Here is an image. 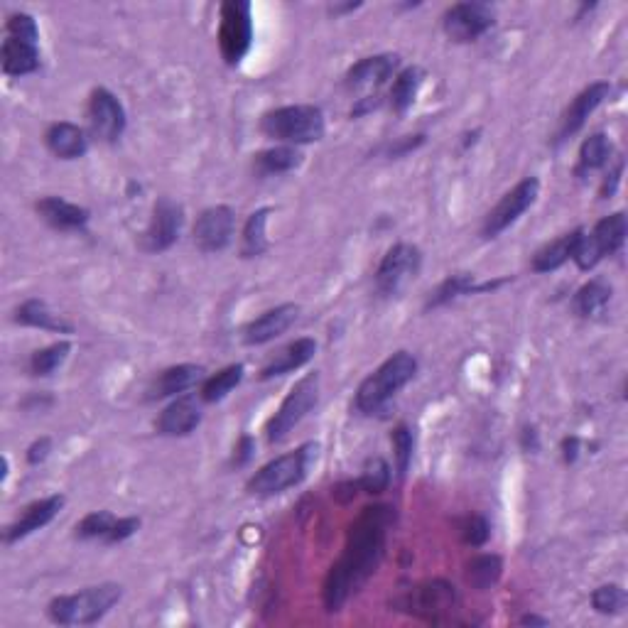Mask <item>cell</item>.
<instances>
[{"label": "cell", "mask_w": 628, "mask_h": 628, "mask_svg": "<svg viewBox=\"0 0 628 628\" xmlns=\"http://www.w3.org/2000/svg\"><path fill=\"white\" fill-rule=\"evenodd\" d=\"M395 523L393 506H368L361 516L351 523L346 535L344 552L337 565L329 570L324 582V606L327 611H339L351 594L376 575L383 555H386L388 530Z\"/></svg>", "instance_id": "6da1fadb"}, {"label": "cell", "mask_w": 628, "mask_h": 628, "mask_svg": "<svg viewBox=\"0 0 628 628\" xmlns=\"http://www.w3.org/2000/svg\"><path fill=\"white\" fill-rule=\"evenodd\" d=\"M418 373V359L408 351H398L383 361L371 376L366 378L356 393V408L364 415H378L395 398L400 388L408 386Z\"/></svg>", "instance_id": "7a4b0ae2"}, {"label": "cell", "mask_w": 628, "mask_h": 628, "mask_svg": "<svg viewBox=\"0 0 628 628\" xmlns=\"http://www.w3.org/2000/svg\"><path fill=\"white\" fill-rule=\"evenodd\" d=\"M123 597L121 584H96L69 597H57L50 604V619L59 626H91L101 621Z\"/></svg>", "instance_id": "3957f363"}, {"label": "cell", "mask_w": 628, "mask_h": 628, "mask_svg": "<svg viewBox=\"0 0 628 628\" xmlns=\"http://www.w3.org/2000/svg\"><path fill=\"white\" fill-rule=\"evenodd\" d=\"M261 128L285 145L317 143L324 138V113L317 106H283L265 113Z\"/></svg>", "instance_id": "277c9868"}, {"label": "cell", "mask_w": 628, "mask_h": 628, "mask_svg": "<svg viewBox=\"0 0 628 628\" xmlns=\"http://www.w3.org/2000/svg\"><path fill=\"white\" fill-rule=\"evenodd\" d=\"M314 454H317V445L310 442V445H302L297 452L283 454V457L273 459V462H268L251 476L248 491L256 496H275L292 489V486L302 484Z\"/></svg>", "instance_id": "5b68a950"}, {"label": "cell", "mask_w": 628, "mask_h": 628, "mask_svg": "<svg viewBox=\"0 0 628 628\" xmlns=\"http://www.w3.org/2000/svg\"><path fill=\"white\" fill-rule=\"evenodd\" d=\"M628 236V219L624 211L604 216L592 231H582L575 248L572 261L579 265V270H592L604 261L606 256H616L624 248Z\"/></svg>", "instance_id": "8992f818"}, {"label": "cell", "mask_w": 628, "mask_h": 628, "mask_svg": "<svg viewBox=\"0 0 628 628\" xmlns=\"http://www.w3.org/2000/svg\"><path fill=\"white\" fill-rule=\"evenodd\" d=\"M319 400V373H307L305 378L292 386L288 398L280 403L278 413L268 420V442L270 445H278V442L288 440V435L300 425L307 415L312 413V408Z\"/></svg>", "instance_id": "52a82bcc"}, {"label": "cell", "mask_w": 628, "mask_h": 628, "mask_svg": "<svg viewBox=\"0 0 628 628\" xmlns=\"http://www.w3.org/2000/svg\"><path fill=\"white\" fill-rule=\"evenodd\" d=\"M253 40L251 23V3L246 0H229L221 8V27H219V45L226 64L236 67L248 50Z\"/></svg>", "instance_id": "ba28073f"}, {"label": "cell", "mask_w": 628, "mask_h": 628, "mask_svg": "<svg viewBox=\"0 0 628 628\" xmlns=\"http://www.w3.org/2000/svg\"><path fill=\"white\" fill-rule=\"evenodd\" d=\"M422 256L410 243H398L386 253L376 273V288L381 295H400L420 273Z\"/></svg>", "instance_id": "9c48e42d"}, {"label": "cell", "mask_w": 628, "mask_h": 628, "mask_svg": "<svg viewBox=\"0 0 628 628\" xmlns=\"http://www.w3.org/2000/svg\"><path fill=\"white\" fill-rule=\"evenodd\" d=\"M457 604H459L457 589L449 582H445V579L422 582L398 602V606H403L410 614L425 621H442V616H447L449 611L457 609Z\"/></svg>", "instance_id": "30bf717a"}, {"label": "cell", "mask_w": 628, "mask_h": 628, "mask_svg": "<svg viewBox=\"0 0 628 628\" xmlns=\"http://www.w3.org/2000/svg\"><path fill=\"white\" fill-rule=\"evenodd\" d=\"M538 194H540V182L535 180V177H525V180L518 182L511 192L503 194L501 202H498L496 207L486 214L484 229H481L484 238H496L498 234H503L508 226L516 224L525 211L533 207Z\"/></svg>", "instance_id": "8fae6325"}, {"label": "cell", "mask_w": 628, "mask_h": 628, "mask_svg": "<svg viewBox=\"0 0 628 628\" xmlns=\"http://www.w3.org/2000/svg\"><path fill=\"white\" fill-rule=\"evenodd\" d=\"M496 23V10L489 3H457L447 10L442 25L449 40L454 42H476L484 32H489Z\"/></svg>", "instance_id": "7c38bea8"}, {"label": "cell", "mask_w": 628, "mask_h": 628, "mask_svg": "<svg viewBox=\"0 0 628 628\" xmlns=\"http://www.w3.org/2000/svg\"><path fill=\"white\" fill-rule=\"evenodd\" d=\"M184 226V209L172 199L162 197L155 204L153 219H150L148 231L143 236L145 251L150 253H162L167 248H172L177 243V238L182 234Z\"/></svg>", "instance_id": "4fadbf2b"}, {"label": "cell", "mask_w": 628, "mask_h": 628, "mask_svg": "<svg viewBox=\"0 0 628 628\" xmlns=\"http://www.w3.org/2000/svg\"><path fill=\"white\" fill-rule=\"evenodd\" d=\"M91 133L106 143H116L126 131V108L108 89H96L89 101Z\"/></svg>", "instance_id": "5bb4252c"}, {"label": "cell", "mask_w": 628, "mask_h": 628, "mask_svg": "<svg viewBox=\"0 0 628 628\" xmlns=\"http://www.w3.org/2000/svg\"><path fill=\"white\" fill-rule=\"evenodd\" d=\"M236 216L229 207H211L199 214L197 224H194V243L202 248L204 253L224 251L234 238Z\"/></svg>", "instance_id": "9a60e30c"}, {"label": "cell", "mask_w": 628, "mask_h": 628, "mask_svg": "<svg viewBox=\"0 0 628 628\" xmlns=\"http://www.w3.org/2000/svg\"><path fill=\"white\" fill-rule=\"evenodd\" d=\"M199 422H202V400L194 395H182L162 410L155 427L165 437H187L197 430Z\"/></svg>", "instance_id": "2e32d148"}, {"label": "cell", "mask_w": 628, "mask_h": 628, "mask_svg": "<svg viewBox=\"0 0 628 628\" xmlns=\"http://www.w3.org/2000/svg\"><path fill=\"white\" fill-rule=\"evenodd\" d=\"M609 94H611L609 81H594V84H589L587 89L579 91V94L575 96V101L567 106L565 118H562L560 140L572 138V135L582 131L584 123H587V118L592 116V113L597 111V108L602 106L606 99H609Z\"/></svg>", "instance_id": "e0dca14e"}, {"label": "cell", "mask_w": 628, "mask_h": 628, "mask_svg": "<svg viewBox=\"0 0 628 628\" xmlns=\"http://www.w3.org/2000/svg\"><path fill=\"white\" fill-rule=\"evenodd\" d=\"M300 317V307L297 305H280L273 310L263 312L261 317L253 319L246 329H243V341L248 346H261L268 341L278 339L280 334H285L292 324Z\"/></svg>", "instance_id": "ac0fdd59"}, {"label": "cell", "mask_w": 628, "mask_h": 628, "mask_svg": "<svg viewBox=\"0 0 628 628\" xmlns=\"http://www.w3.org/2000/svg\"><path fill=\"white\" fill-rule=\"evenodd\" d=\"M62 506H64V496H50V498H42V501L30 503V506L25 508L23 516H20L18 521L8 528V533H5V543L8 545L18 543V540L27 538V535H32L35 530H42L45 525H50L54 518L59 516Z\"/></svg>", "instance_id": "d6986e66"}, {"label": "cell", "mask_w": 628, "mask_h": 628, "mask_svg": "<svg viewBox=\"0 0 628 628\" xmlns=\"http://www.w3.org/2000/svg\"><path fill=\"white\" fill-rule=\"evenodd\" d=\"M395 69H398V57H395V54L366 57L349 69V74H346V86L354 91L378 89V86H383L393 77Z\"/></svg>", "instance_id": "ffe728a7"}, {"label": "cell", "mask_w": 628, "mask_h": 628, "mask_svg": "<svg viewBox=\"0 0 628 628\" xmlns=\"http://www.w3.org/2000/svg\"><path fill=\"white\" fill-rule=\"evenodd\" d=\"M35 209H37V214L47 221V224L59 231H81L91 219L89 209L67 202V199H62V197L40 199Z\"/></svg>", "instance_id": "44dd1931"}, {"label": "cell", "mask_w": 628, "mask_h": 628, "mask_svg": "<svg viewBox=\"0 0 628 628\" xmlns=\"http://www.w3.org/2000/svg\"><path fill=\"white\" fill-rule=\"evenodd\" d=\"M204 378V368L194 366V364H182V366H172L165 368L160 376L155 378L148 386V400H160V398H170V395H180L184 391H189L192 386H197Z\"/></svg>", "instance_id": "7402d4cb"}, {"label": "cell", "mask_w": 628, "mask_h": 628, "mask_svg": "<svg viewBox=\"0 0 628 628\" xmlns=\"http://www.w3.org/2000/svg\"><path fill=\"white\" fill-rule=\"evenodd\" d=\"M314 351H317V341L314 339L310 337L295 339L292 344L285 346V349H280L278 354H275L273 359L263 366L261 378L263 381H268V378L285 376V373L297 371V368H302L307 361L314 359Z\"/></svg>", "instance_id": "603a6c76"}, {"label": "cell", "mask_w": 628, "mask_h": 628, "mask_svg": "<svg viewBox=\"0 0 628 628\" xmlns=\"http://www.w3.org/2000/svg\"><path fill=\"white\" fill-rule=\"evenodd\" d=\"M47 148L52 150V155H57L59 160H79L89 150V138L74 123H54L50 131L45 135Z\"/></svg>", "instance_id": "cb8c5ba5"}, {"label": "cell", "mask_w": 628, "mask_h": 628, "mask_svg": "<svg viewBox=\"0 0 628 628\" xmlns=\"http://www.w3.org/2000/svg\"><path fill=\"white\" fill-rule=\"evenodd\" d=\"M0 62H3V72L8 77H25L40 67V50L32 42L8 35V40L3 42V52H0Z\"/></svg>", "instance_id": "d4e9b609"}, {"label": "cell", "mask_w": 628, "mask_h": 628, "mask_svg": "<svg viewBox=\"0 0 628 628\" xmlns=\"http://www.w3.org/2000/svg\"><path fill=\"white\" fill-rule=\"evenodd\" d=\"M498 285H503V280H496V283H481L476 285V278L469 273H459V275H449L447 280H442L440 285H437L435 292L430 295V300H427V310H435V307H442V305H449L452 300H457V297L462 295H476V292H486V290H496Z\"/></svg>", "instance_id": "484cf974"}, {"label": "cell", "mask_w": 628, "mask_h": 628, "mask_svg": "<svg viewBox=\"0 0 628 628\" xmlns=\"http://www.w3.org/2000/svg\"><path fill=\"white\" fill-rule=\"evenodd\" d=\"M584 229H575L570 234L555 238V241L548 243V246L540 248L533 256V270L535 273H552V270L562 268L567 261H572L575 256V248L579 243V236H582Z\"/></svg>", "instance_id": "4316f807"}, {"label": "cell", "mask_w": 628, "mask_h": 628, "mask_svg": "<svg viewBox=\"0 0 628 628\" xmlns=\"http://www.w3.org/2000/svg\"><path fill=\"white\" fill-rule=\"evenodd\" d=\"M15 319H18L20 324H25V327L47 329V332H64V334L74 332L72 324L64 322L59 314H54L50 310V305H47L45 300H37V297L23 302V305L18 307V312H15Z\"/></svg>", "instance_id": "83f0119b"}, {"label": "cell", "mask_w": 628, "mask_h": 628, "mask_svg": "<svg viewBox=\"0 0 628 628\" xmlns=\"http://www.w3.org/2000/svg\"><path fill=\"white\" fill-rule=\"evenodd\" d=\"M302 165V153L295 145H278V148L263 150L253 157V170L261 177L285 175V172L297 170Z\"/></svg>", "instance_id": "f1b7e54d"}, {"label": "cell", "mask_w": 628, "mask_h": 628, "mask_svg": "<svg viewBox=\"0 0 628 628\" xmlns=\"http://www.w3.org/2000/svg\"><path fill=\"white\" fill-rule=\"evenodd\" d=\"M611 153H614V145H611L609 135H604V133L589 135V138L582 143V148H579L577 175L582 177L594 170H602V167L609 165Z\"/></svg>", "instance_id": "f546056e"}, {"label": "cell", "mask_w": 628, "mask_h": 628, "mask_svg": "<svg viewBox=\"0 0 628 628\" xmlns=\"http://www.w3.org/2000/svg\"><path fill=\"white\" fill-rule=\"evenodd\" d=\"M611 302V285H606L604 280H589L587 285L577 290L575 295V312L579 317H599L606 312Z\"/></svg>", "instance_id": "4dcf8cb0"}, {"label": "cell", "mask_w": 628, "mask_h": 628, "mask_svg": "<svg viewBox=\"0 0 628 628\" xmlns=\"http://www.w3.org/2000/svg\"><path fill=\"white\" fill-rule=\"evenodd\" d=\"M425 79V72L420 67H408L398 74L391 89V106L395 113H405L418 99V91Z\"/></svg>", "instance_id": "1f68e13d"}, {"label": "cell", "mask_w": 628, "mask_h": 628, "mask_svg": "<svg viewBox=\"0 0 628 628\" xmlns=\"http://www.w3.org/2000/svg\"><path fill=\"white\" fill-rule=\"evenodd\" d=\"M501 575L503 560L498 555H479L467 565V584L471 589H479V592L496 587Z\"/></svg>", "instance_id": "d6a6232c"}, {"label": "cell", "mask_w": 628, "mask_h": 628, "mask_svg": "<svg viewBox=\"0 0 628 628\" xmlns=\"http://www.w3.org/2000/svg\"><path fill=\"white\" fill-rule=\"evenodd\" d=\"M270 209H258L248 216L246 226H243V256L253 258L261 256L268 248V238H265V224H268Z\"/></svg>", "instance_id": "836d02e7"}, {"label": "cell", "mask_w": 628, "mask_h": 628, "mask_svg": "<svg viewBox=\"0 0 628 628\" xmlns=\"http://www.w3.org/2000/svg\"><path fill=\"white\" fill-rule=\"evenodd\" d=\"M241 381H243V366L241 364L224 368V371H219L216 376H211L209 381L204 383L202 400L204 403H219V400H224L226 395L234 391V388Z\"/></svg>", "instance_id": "e575fe53"}, {"label": "cell", "mask_w": 628, "mask_h": 628, "mask_svg": "<svg viewBox=\"0 0 628 628\" xmlns=\"http://www.w3.org/2000/svg\"><path fill=\"white\" fill-rule=\"evenodd\" d=\"M69 351H72V344H69V341H57V344L35 351L30 359L32 373H35V376H52V373L67 361Z\"/></svg>", "instance_id": "d590c367"}, {"label": "cell", "mask_w": 628, "mask_h": 628, "mask_svg": "<svg viewBox=\"0 0 628 628\" xmlns=\"http://www.w3.org/2000/svg\"><path fill=\"white\" fill-rule=\"evenodd\" d=\"M356 484H359V489H364L366 494H383V491L388 489V484H391V467H388L386 459L381 457L368 459L364 474H361V479L356 481Z\"/></svg>", "instance_id": "8d00e7d4"}, {"label": "cell", "mask_w": 628, "mask_h": 628, "mask_svg": "<svg viewBox=\"0 0 628 628\" xmlns=\"http://www.w3.org/2000/svg\"><path fill=\"white\" fill-rule=\"evenodd\" d=\"M393 442V452H395V469H398V476L403 479L408 474L410 462H413V449H415V435L408 425H398L391 435Z\"/></svg>", "instance_id": "74e56055"}, {"label": "cell", "mask_w": 628, "mask_h": 628, "mask_svg": "<svg viewBox=\"0 0 628 628\" xmlns=\"http://www.w3.org/2000/svg\"><path fill=\"white\" fill-rule=\"evenodd\" d=\"M628 597L624 589L619 584H604L597 592L592 594V606L599 611V614H621L626 609Z\"/></svg>", "instance_id": "f35d334b"}, {"label": "cell", "mask_w": 628, "mask_h": 628, "mask_svg": "<svg viewBox=\"0 0 628 628\" xmlns=\"http://www.w3.org/2000/svg\"><path fill=\"white\" fill-rule=\"evenodd\" d=\"M113 523H116V518L111 516L108 511H96V513H89V516L84 518L77 525V535L81 540H96V538H106L108 530L113 528Z\"/></svg>", "instance_id": "ab89813d"}, {"label": "cell", "mask_w": 628, "mask_h": 628, "mask_svg": "<svg viewBox=\"0 0 628 628\" xmlns=\"http://www.w3.org/2000/svg\"><path fill=\"white\" fill-rule=\"evenodd\" d=\"M491 538V525L484 516H469L462 525V540L471 548H481Z\"/></svg>", "instance_id": "60d3db41"}, {"label": "cell", "mask_w": 628, "mask_h": 628, "mask_svg": "<svg viewBox=\"0 0 628 628\" xmlns=\"http://www.w3.org/2000/svg\"><path fill=\"white\" fill-rule=\"evenodd\" d=\"M8 32H10V37H18V40L32 42V45H37V40H40V32H37V23H35V20H32V15H27V13L10 15Z\"/></svg>", "instance_id": "b9f144b4"}, {"label": "cell", "mask_w": 628, "mask_h": 628, "mask_svg": "<svg viewBox=\"0 0 628 628\" xmlns=\"http://www.w3.org/2000/svg\"><path fill=\"white\" fill-rule=\"evenodd\" d=\"M138 528H140V518H118V521L113 523V528L108 530V535L104 540L108 545L123 543V540L131 538Z\"/></svg>", "instance_id": "7bdbcfd3"}, {"label": "cell", "mask_w": 628, "mask_h": 628, "mask_svg": "<svg viewBox=\"0 0 628 628\" xmlns=\"http://www.w3.org/2000/svg\"><path fill=\"white\" fill-rule=\"evenodd\" d=\"M52 452V440L50 437H42V440L32 442L30 449H27V462L30 464H42Z\"/></svg>", "instance_id": "ee69618b"}, {"label": "cell", "mask_w": 628, "mask_h": 628, "mask_svg": "<svg viewBox=\"0 0 628 628\" xmlns=\"http://www.w3.org/2000/svg\"><path fill=\"white\" fill-rule=\"evenodd\" d=\"M234 452H236V454H234V464H236V467H246V464L251 462L253 452H256V442H253V437L243 435L241 440H238V445H236Z\"/></svg>", "instance_id": "f6af8a7d"}, {"label": "cell", "mask_w": 628, "mask_h": 628, "mask_svg": "<svg viewBox=\"0 0 628 628\" xmlns=\"http://www.w3.org/2000/svg\"><path fill=\"white\" fill-rule=\"evenodd\" d=\"M422 143H425V135H405V138L400 140L398 145H391L388 155H391V157L405 155V153H410V150L418 148V145H422Z\"/></svg>", "instance_id": "bcb514c9"}, {"label": "cell", "mask_w": 628, "mask_h": 628, "mask_svg": "<svg viewBox=\"0 0 628 628\" xmlns=\"http://www.w3.org/2000/svg\"><path fill=\"white\" fill-rule=\"evenodd\" d=\"M621 175H624V162H619V165L614 167V172H611V175L604 180V187H602V197L604 199L614 197L616 187H619V182H621Z\"/></svg>", "instance_id": "7dc6e473"}, {"label": "cell", "mask_w": 628, "mask_h": 628, "mask_svg": "<svg viewBox=\"0 0 628 628\" xmlns=\"http://www.w3.org/2000/svg\"><path fill=\"white\" fill-rule=\"evenodd\" d=\"M562 454H565V462L572 464L577 462L579 457V437H565V442H562Z\"/></svg>", "instance_id": "c3c4849f"}, {"label": "cell", "mask_w": 628, "mask_h": 628, "mask_svg": "<svg viewBox=\"0 0 628 628\" xmlns=\"http://www.w3.org/2000/svg\"><path fill=\"white\" fill-rule=\"evenodd\" d=\"M523 447L530 449V452H538L540 442H538V432L533 427H525L523 430Z\"/></svg>", "instance_id": "681fc988"}, {"label": "cell", "mask_w": 628, "mask_h": 628, "mask_svg": "<svg viewBox=\"0 0 628 628\" xmlns=\"http://www.w3.org/2000/svg\"><path fill=\"white\" fill-rule=\"evenodd\" d=\"M521 624L523 626H548L550 621L548 619H540V616H535V614H528V616H523Z\"/></svg>", "instance_id": "f907efd6"}]
</instances>
